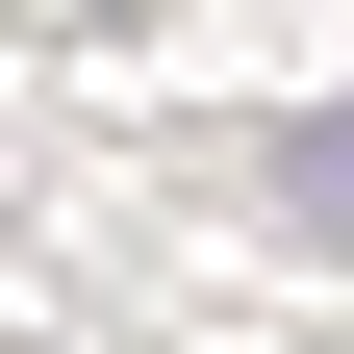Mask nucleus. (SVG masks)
<instances>
[{
	"label": "nucleus",
	"mask_w": 354,
	"mask_h": 354,
	"mask_svg": "<svg viewBox=\"0 0 354 354\" xmlns=\"http://www.w3.org/2000/svg\"><path fill=\"white\" fill-rule=\"evenodd\" d=\"M279 228H304V253H354V102H304V127H279Z\"/></svg>",
	"instance_id": "1"
}]
</instances>
